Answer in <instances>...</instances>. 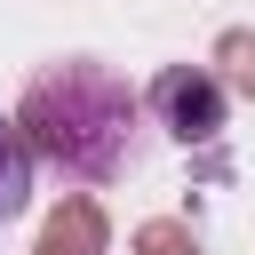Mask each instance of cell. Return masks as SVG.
<instances>
[{
    "mask_svg": "<svg viewBox=\"0 0 255 255\" xmlns=\"http://www.w3.org/2000/svg\"><path fill=\"white\" fill-rule=\"evenodd\" d=\"M32 167H56L64 183H120L151 159V112L128 72L104 56H56L24 80V104L8 112Z\"/></svg>",
    "mask_w": 255,
    "mask_h": 255,
    "instance_id": "1",
    "label": "cell"
},
{
    "mask_svg": "<svg viewBox=\"0 0 255 255\" xmlns=\"http://www.w3.org/2000/svg\"><path fill=\"white\" fill-rule=\"evenodd\" d=\"M32 151H24V135H16V120L0 112V223H16L24 207H32Z\"/></svg>",
    "mask_w": 255,
    "mask_h": 255,
    "instance_id": "3",
    "label": "cell"
},
{
    "mask_svg": "<svg viewBox=\"0 0 255 255\" xmlns=\"http://www.w3.org/2000/svg\"><path fill=\"white\" fill-rule=\"evenodd\" d=\"M143 112H151V128L175 135V143H215L223 120H231V96H223L215 72H199V64H167V72L143 88Z\"/></svg>",
    "mask_w": 255,
    "mask_h": 255,
    "instance_id": "2",
    "label": "cell"
}]
</instances>
